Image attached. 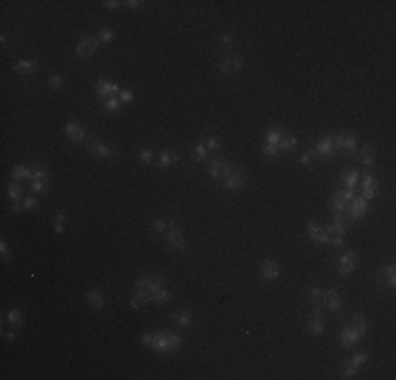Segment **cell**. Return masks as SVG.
Segmentation results:
<instances>
[{"label":"cell","instance_id":"6da1fadb","mask_svg":"<svg viewBox=\"0 0 396 380\" xmlns=\"http://www.w3.org/2000/svg\"><path fill=\"white\" fill-rule=\"evenodd\" d=\"M182 338L173 331H156V334H143L141 336V344L148 349H154L158 353H175L182 347Z\"/></svg>","mask_w":396,"mask_h":380},{"label":"cell","instance_id":"7a4b0ae2","mask_svg":"<svg viewBox=\"0 0 396 380\" xmlns=\"http://www.w3.org/2000/svg\"><path fill=\"white\" fill-rule=\"evenodd\" d=\"M164 285H162V277L158 275V272H143V275H139L137 277V281L133 283V292H146V294H150V300H152V296L158 292V290H162Z\"/></svg>","mask_w":396,"mask_h":380},{"label":"cell","instance_id":"3957f363","mask_svg":"<svg viewBox=\"0 0 396 380\" xmlns=\"http://www.w3.org/2000/svg\"><path fill=\"white\" fill-rule=\"evenodd\" d=\"M85 146H87V150L93 154L95 159H105V161H118V159H121V157H118V150L103 144V139L95 137V135L85 139Z\"/></svg>","mask_w":396,"mask_h":380},{"label":"cell","instance_id":"277c9868","mask_svg":"<svg viewBox=\"0 0 396 380\" xmlns=\"http://www.w3.org/2000/svg\"><path fill=\"white\" fill-rule=\"evenodd\" d=\"M375 283H377L379 290L394 292V288H396V264H394V260H388L386 264H381L375 270Z\"/></svg>","mask_w":396,"mask_h":380},{"label":"cell","instance_id":"5b68a950","mask_svg":"<svg viewBox=\"0 0 396 380\" xmlns=\"http://www.w3.org/2000/svg\"><path fill=\"white\" fill-rule=\"evenodd\" d=\"M166 224H169V230H166V247L173 249V252H184L188 247L186 236L179 228V222L175 218H166Z\"/></svg>","mask_w":396,"mask_h":380},{"label":"cell","instance_id":"8992f818","mask_svg":"<svg viewBox=\"0 0 396 380\" xmlns=\"http://www.w3.org/2000/svg\"><path fill=\"white\" fill-rule=\"evenodd\" d=\"M221 186L225 190H232V193H238V190H243L247 186V175H245V169L241 165H236L230 173H225L221 177Z\"/></svg>","mask_w":396,"mask_h":380},{"label":"cell","instance_id":"52a82bcc","mask_svg":"<svg viewBox=\"0 0 396 380\" xmlns=\"http://www.w3.org/2000/svg\"><path fill=\"white\" fill-rule=\"evenodd\" d=\"M333 148H335V152H350V154H356V150H358V139H356L354 133H348V131L335 133V135H333Z\"/></svg>","mask_w":396,"mask_h":380},{"label":"cell","instance_id":"ba28073f","mask_svg":"<svg viewBox=\"0 0 396 380\" xmlns=\"http://www.w3.org/2000/svg\"><path fill=\"white\" fill-rule=\"evenodd\" d=\"M243 66H245V57L241 55V53H225L223 57H221V62H219V72L221 74H236V72H241L243 70Z\"/></svg>","mask_w":396,"mask_h":380},{"label":"cell","instance_id":"9c48e42d","mask_svg":"<svg viewBox=\"0 0 396 380\" xmlns=\"http://www.w3.org/2000/svg\"><path fill=\"white\" fill-rule=\"evenodd\" d=\"M356 264H358V254L354 252V249H346L344 254H340L335 268H337V272L342 277H348L356 270Z\"/></svg>","mask_w":396,"mask_h":380},{"label":"cell","instance_id":"30bf717a","mask_svg":"<svg viewBox=\"0 0 396 380\" xmlns=\"http://www.w3.org/2000/svg\"><path fill=\"white\" fill-rule=\"evenodd\" d=\"M234 167H236V163H230V161H225V159L215 157V159H211L209 165H207V175L211 177V180H221V177H223L225 173H230Z\"/></svg>","mask_w":396,"mask_h":380},{"label":"cell","instance_id":"8fae6325","mask_svg":"<svg viewBox=\"0 0 396 380\" xmlns=\"http://www.w3.org/2000/svg\"><path fill=\"white\" fill-rule=\"evenodd\" d=\"M356 195H354V190H337L333 197H331V209L335 211V213H342V216H346V211H348V205L352 203V199H354Z\"/></svg>","mask_w":396,"mask_h":380},{"label":"cell","instance_id":"7c38bea8","mask_svg":"<svg viewBox=\"0 0 396 380\" xmlns=\"http://www.w3.org/2000/svg\"><path fill=\"white\" fill-rule=\"evenodd\" d=\"M99 38L97 36H89V34H85V36H80V40L76 42V55L80 59H89L95 51L99 49Z\"/></svg>","mask_w":396,"mask_h":380},{"label":"cell","instance_id":"4fadbf2b","mask_svg":"<svg viewBox=\"0 0 396 380\" xmlns=\"http://www.w3.org/2000/svg\"><path fill=\"white\" fill-rule=\"evenodd\" d=\"M367 211H369V201H367V199H363V197H354V199H352V203L348 205L346 218H348V222H358L361 218H365V216H367Z\"/></svg>","mask_w":396,"mask_h":380},{"label":"cell","instance_id":"5bb4252c","mask_svg":"<svg viewBox=\"0 0 396 380\" xmlns=\"http://www.w3.org/2000/svg\"><path fill=\"white\" fill-rule=\"evenodd\" d=\"M348 218L346 216H342V213H333V216L327 220V226H325V230L329 232V239L331 236H346V232H348Z\"/></svg>","mask_w":396,"mask_h":380},{"label":"cell","instance_id":"9a60e30c","mask_svg":"<svg viewBox=\"0 0 396 380\" xmlns=\"http://www.w3.org/2000/svg\"><path fill=\"white\" fill-rule=\"evenodd\" d=\"M64 131H66V135H68V139L72 141V144H85V139H87L85 129L80 127V123L76 121V118H68L66 125H64Z\"/></svg>","mask_w":396,"mask_h":380},{"label":"cell","instance_id":"2e32d148","mask_svg":"<svg viewBox=\"0 0 396 380\" xmlns=\"http://www.w3.org/2000/svg\"><path fill=\"white\" fill-rule=\"evenodd\" d=\"M308 331H310L312 336H316V338H320L322 334H325V325H322V313H320L318 304L312 306V311L308 315Z\"/></svg>","mask_w":396,"mask_h":380},{"label":"cell","instance_id":"e0dca14e","mask_svg":"<svg viewBox=\"0 0 396 380\" xmlns=\"http://www.w3.org/2000/svg\"><path fill=\"white\" fill-rule=\"evenodd\" d=\"M280 264L276 262V260H266V262L261 264V268H259V279L261 281H266V283H272V281H276L280 277Z\"/></svg>","mask_w":396,"mask_h":380},{"label":"cell","instance_id":"ac0fdd59","mask_svg":"<svg viewBox=\"0 0 396 380\" xmlns=\"http://www.w3.org/2000/svg\"><path fill=\"white\" fill-rule=\"evenodd\" d=\"M38 59L32 57V59H19V62L13 64V72L15 74H21V76H34L36 72H38Z\"/></svg>","mask_w":396,"mask_h":380},{"label":"cell","instance_id":"d6986e66","mask_svg":"<svg viewBox=\"0 0 396 380\" xmlns=\"http://www.w3.org/2000/svg\"><path fill=\"white\" fill-rule=\"evenodd\" d=\"M118 91H121V87H118L116 82L107 80V78H99L97 82H95V93H97V98H103V100L116 98Z\"/></svg>","mask_w":396,"mask_h":380},{"label":"cell","instance_id":"ffe728a7","mask_svg":"<svg viewBox=\"0 0 396 380\" xmlns=\"http://www.w3.org/2000/svg\"><path fill=\"white\" fill-rule=\"evenodd\" d=\"M356 161H358V165H361L363 169H367V171L373 169L375 167V148L365 144L361 150H356Z\"/></svg>","mask_w":396,"mask_h":380},{"label":"cell","instance_id":"44dd1931","mask_svg":"<svg viewBox=\"0 0 396 380\" xmlns=\"http://www.w3.org/2000/svg\"><path fill=\"white\" fill-rule=\"evenodd\" d=\"M312 150H314L316 157H322V159H329L331 154H335V148H333V133H327L322 135L314 146H312Z\"/></svg>","mask_w":396,"mask_h":380},{"label":"cell","instance_id":"7402d4cb","mask_svg":"<svg viewBox=\"0 0 396 380\" xmlns=\"http://www.w3.org/2000/svg\"><path fill=\"white\" fill-rule=\"evenodd\" d=\"M308 236H310V241H314V243L329 245V232L325 230V226H320L314 220L308 222Z\"/></svg>","mask_w":396,"mask_h":380},{"label":"cell","instance_id":"603a6c76","mask_svg":"<svg viewBox=\"0 0 396 380\" xmlns=\"http://www.w3.org/2000/svg\"><path fill=\"white\" fill-rule=\"evenodd\" d=\"M85 300H87V304L93 308V311H103V308H105V296H103V292L99 288L87 290Z\"/></svg>","mask_w":396,"mask_h":380},{"label":"cell","instance_id":"cb8c5ba5","mask_svg":"<svg viewBox=\"0 0 396 380\" xmlns=\"http://www.w3.org/2000/svg\"><path fill=\"white\" fill-rule=\"evenodd\" d=\"M325 308H331L333 313H340L342 311V298H340V292L337 290H327L322 292V302Z\"/></svg>","mask_w":396,"mask_h":380},{"label":"cell","instance_id":"d4e9b609","mask_svg":"<svg viewBox=\"0 0 396 380\" xmlns=\"http://www.w3.org/2000/svg\"><path fill=\"white\" fill-rule=\"evenodd\" d=\"M358 184V169H344L340 175V188L342 190H354Z\"/></svg>","mask_w":396,"mask_h":380},{"label":"cell","instance_id":"484cf974","mask_svg":"<svg viewBox=\"0 0 396 380\" xmlns=\"http://www.w3.org/2000/svg\"><path fill=\"white\" fill-rule=\"evenodd\" d=\"M375 195H377V177L373 173H365V177H363V195L361 197L371 201V199H375Z\"/></svg>","mask_w":396,"mask_h":380},{"label":"cell","instance_id":"4316f807","mask_svg":"<svg viewBox=\"0 0 396 380\" xmlns=\"http://www.w3.org/2000/svg\"><path fill=\"white\" fill-rule=\"evenodd\" d=\"M358 342H361V338H358V334H356V331L350 325L340 329V344H342L344 349H352V347H356Z\"/></svg>","mask_w":396,"mask_h":380},{"label":"cell","instance_id":"83f0119b","mask_svg":"<svg viewBox=\"0 0 396 380\" xmlns=\"http://www.w3.org/2000/svg\"><path fill=\"white\" fill-rule=\"evenodd\" d=\"M177 161H179V152L173 150V148H166V150H162V152L158 154V167H160V169H169V167H173Z\"/></svg>","mask_w":396,"mask_h":380},{"label":"cell","instance_id":"f1b7e54d","mask_svg":"<svg viewBox=\"0 0 396 380\" xmlns=\"http://www.w3.org/2000/svg\"><path fill=\"white\" fill-rule=\"evenodd\" d=\"M350 327L358 334V338H365L367 336V331H369V321H367V317L365 315H361V313H356L354 317H352V321H350Z\"/></svg>","mask_w":396,"mask_h":380},{"label":"cell","instance_id":"f546056e","mask_svg":"<svg viewBox=\"0 0 396 380\" xmlns=\"http://www.w3.org/2000/svg\"><path fill=\"white\" fill-rule=\"evenodd\" d=\"M171 319L179 325V327H190L192 325V319H194V315H192L190 308H179V311H175L171 315Z\"/></svg>","mask_w":396,"mask_h":380},{"label":"cell","instance_id":"4dcf8cb0","mask_svg":"<svg viewBox=\"0 0 396 380\" xmlns=\"http://www.w3.org/2000/svg\"><path fill=\"white\" fill-rule=\"evenodd\" d=\"M299 144V137L295 133H282V139L278 141V152H293Z\"/></svg>","mask_w":396,"mask_h":380},{"label":"cell","instance_id":"1f68e13d","mask_svg":"<svg viewBox=\"0 0 396 380\" xmlns=\"http://www.w3.org/2000/svg\"><path fill=\"white\" fill-rule=\"evenodd\" d=\"M30 169H32L30 180H49V167H46L42 161H34L30 165Z\"/></svg>","mask_w":396,"mask_h":380},{"label":"cell","instance_id":"d6a6232c","mask_svg":"<svg viewBox=\"0 0 396 380\" xmlns=\"http://www.w3.org/2000/svg\"><path fill=\"white\" fill-rule=\"evenodd\" d=\"M207 154H209L207 146L202 144V141H196V144L190 148V161L192 163H202V161L207 159Z\"/></svg>","mask_w":396,"mask_h":380},{"label":"cell","instance_id":"836d02e7","mask_svg":"<svg viewBox=\"0 0 396 380\" xmlns=\"http://www.w3.org/2000/svg\"><path fill=\"white\" fill-rule=\"evenodd\" d=\"M11 177H13L15 182H19V180H30L32 177V169H30V165H13L11 167Z\"/></svg>","mask_w":396,"mask_h":380},{"label":"cell","instance_id":"e575fe53","mask_svg":"<svg viewBox=\"0 0 396 380\" xmlns=\"http://www.w3.org/2000/svg\"><path fill=\"white\" fill-rule=\"evenodd\" d=\"M129 304H131V308H141L143 304H152L150 294H146V292H133V294H131V298H129Z\"/></svg>","mask_w":396,"mask_h":380},{"label":"cell","instance_id":"d590c367","mask_svg":"<svg viewBox=\"0 0 396 380\" xmlns=\"http://www.w3.org/2000/svg\"><path fill=\"white\" fill-rule=\"evenodd\" d=\"M7 321H9V325L13 327V329H19V327H23V315H21V311L19 308H9V313H7Z\"/></svg>","mask_w":396,"mask_h":380},{"label":"cell","instance_id":"8d00e7d4","mask_svg":"<svg viewBox=\"0 0 396 380\" xmlns=\"http://www.w3.org/2000/svg\"><path fill=\"white\" fill-rule=\"evenodd\" d=\"M7 195H9V199L13 201V203H21V199H23V188H21V184L19 182H9L7 184Z\"/></svg>","mask_w":396,"mask_h":380},{"label":"cell","instance_id":"74e56055","mask_svg":"<svg viewBox=\"0 0 396 380\" xmlns=\"http://www.w3.org/2000/svg\"><path fill=\"white\" fill-rule=\"evenodd\" d=\"M103 112L105 114H118L123 110V104H121V100H118V95L116 98H107V100H103Z\"/></svg>","mask_w":396,"mask_h":380},{"label":"cell","instance_id":"f35d334b","mask_svg":"<svg viewBox=\"0 0 396 380\" xmlns=\"http://www.w3.org/2000/svg\"><path fill=\"white\" fill-rule=\"evenodd\" d=\"M171 298H173V292H171L169 288H162V290H158V292L152 296V304L162 306V304H166V302H171Z\"/></svg>","mask_w":396,"mask_h":380},{"label":"cell","instance_id":"ab89813d","mask_svg":"<svg viewBox=\"0 0 396 380\" xmlns=\"http://www.w3.org/2000/svg\"><path fill=\"white\" fill-rule=\"evenodd\" d=\"M97 38H99L101 44H112L114 38H116V32H114L110 26H101V28L97 30Z\"/></svg>","mask_w":396,"mask_h":380},{"label":"cell","instance_id":"60d3db41","mask_svg":"<svg viewBox=\"0 0 396 380\" xmlns=\"http://www.w3.org/2000/svg\"><path fill=\"white\" fill-rule=\"evenodd\" d=\"M150 228L156 236H164V232L169 230V224H166V218H154L150 222Z\"/></svg>","mask_w":396,"mask_h":380},{"label":"cell","instance_id":"b9f144b4","mask_svg":"<svg viewBox=\"0 0 396 380\" xmlns=\"http://www.w3.org/2000/svg\"><path fill=\"white\" fill-rule=\"evenodd\" d=\"M202 144L207 146L209 152H219L221 146H223V141H221V135H209V137L202 139Z\"/></svg>","mask_w":396,"mask_h":380},{"label":"cell","instance_id":"7bdbcfd3","mask_svg":"<svg viewBox=\"0 0 396 380\" xmlns=\"http://www.w3.org/2000/svg\"><path fill=\"white\" fill-rule=\"evenodd\" d=\"M369 359H371V357H369L367 353H352V355H350V359H348V361H350V363L356 367V370L361 372V367H365V365L369 363Z\"/></svg>","mask_w":396,"mask_h":380},{"label":"cell","instance_id":"ee69618b","mask_svg":"<svg viewBox=\"0 0 396 380\" xmlns=\"http://www.w3.org/2000/svg\"><path fill=\"white\" fill-rule=\"evenodd\" d=\"M46 82H49V89H51V91L59 93V91L66 87V76H62V74H51Z\"/></svg>","mask_w":396,"mask_h":380},{"label":"cell","instance_id":"f6af8a7d","mask_svg":"<svg viewBox=\"0 0 396 380\" xmlns=\"http://www.w3.org/2000/svg\"><path fill=\"white\" fill-rule=\"evenodd\" d=\"M356 374H358V370L348 359H344L340 363V378H354Z\"/></svg>","mask_w":396,"mask_h":380},{"label":"cell","instance_id":"bcb514c9","mask_svg":"<svg viewBox=\"0 0 396 380\" xmlns=\"http://www.w3.org/2000/svg\"><path fill=\"white\" fill-rule=\"evenodd\" d=\"M282 129H278V127H272V129H268L266 131V144H274V146H278V141L282 139Z\"/></svg>","mask_w":396,"mask_h":380},{"label":"cell","instance_id":"7dc6e473","mask_svg":"<svg viewBox=\"0 0 396 380\" xmlns=\"http://www.w3.org/2000/svg\"><path fill=\"white\" fill-rule=\"evenodd\" d=\"M314 161H316V154H314V150H312V146L299 154V165H304V167H310Z\"/></svg>","mask_w":396,"mask_h":380},{"label":"cell","instance_id":"c3c4849f","mask_svg":"<svg viewBox=\"0 0 396 380\" xmlns=\"http://www.w3.org/2000/svg\"><path fill=\"white\" fill-rule=\"evenodd\" d=\"M219 46L225 51V53H232V46H234V34H230V32H225V34H221V38H219Z\"/></svg>","mask_w":396,"mask_h":380},{"label":"cell","instance_id":"681fc988","mask_svg":"<svg viewBox=\"0 0 396 380\" xmlns=\"http://www.w3.org/2000/svg\"><path fill=\"white\" fill-rule=\"evenodd\" d=\"M308 302H310L312 306H314V304H320V302H322V290L316 288V285H314V288H310V290H308Z\"/></svg>","mask_w":396,"mask_h":380},{"label":"cell","instance_id":"f907efd6","mask_svg":"<svg viewBox=\"0 0 396 380\" xmlns=\"http://www.w3.org/2000/svg\"><path fill=\"white\" fill-rule=\"evenodd\" d=\"M137 161H139L141 165H150V163L154 161V152H152L150 148H141V150L137 152Z\"/></svg>","mask_w":396,"mask_h":380},{"label":"cell","instance_id":"816d5d0a","mask_svg":"<svg viewBox=\"0 0 396 380\" xmlns=\"http://www.w3.org/2000/svg\"><path fill=\"white\" fill-rule=\"evenodd\" d=\"M66 220H68V218H66V213H64V211H59V213H57V218H55V226H53L57 234H64V230H66Z\"/></svg>","mask_w":396,"mask_h":380},{"label":"cell","instance_id":"f5cc1de1","mask_svg":"<svg viewBox=\"0 0 396 380\" xmlns=\"http://www.w3.org/2000/svg\"><path fill=\"white\" fill-rule=\"evenodd\" d=\"M32 182V193H46L49 190V180H30Z\"/></svg>","mask_w":396,"mask_h":380},{"label":"cell","instance_id":"db71d44e","mask_svg":"<svg viewBox=\"0 0 396 380\" xmlns=\"http://www.w3.org/2000/svg\"><path fill=\"white\" fill-rule=\"evenodd\" d=\"M118 100H121L123 106L125 104H131V102L135 100V93L131 91V89H121V91H118Z\"/></svg>","mask_w":396,"mask_h":380},{"label":"cell","instance_id":"11a10c76","mask_svg":"<svg viewBox=\"0 0 396 380\" xmlns=\"http://www.w3.org/2000/svg\"><path fill=\"white\" fill-rule=\"evenodd\" d=\"M38 207H40V203H38V199H36L34 195H30V197L23 199V209H28V211H36Z\"/></svg>","mask_w":396,"mask_h":380},{"label":"cell","instance_id":"9f6ffc18","mask_svg":"<svg viewBox=\"0 0 396 380\" xmlns=\"http://www.w3.org/2000/svg\"><path fill=\"white\" fill-rule=\"evenodd\" d=\"M261 154H263V157H276V154H278V146H274V144H263Z\"/></svg>","mask_w":396,"mask_h":380},{"label":"cell","instance_id":"6f0895ef","mask_svg":"<svg viewBox=\"0 0 396 380\" xmlns=\"http://www.w3.org/2000/svg\"><path fill=\"white\" fill-rule=\"evenodd\" d=\"M0 254H3V262H9L11 260V252H9V243L3 239L0 241Z\"/></svg>","mask_w":396,"mask_h":380},{"label":"cell","instance_id":"680465c9","mask_svg":"<svg viewBox=\"0 0 396 380\" xmlns=\"http://www.w3.org/2000/svg\"><path fill=\"white\" fill-rule=\"evenodd\" d=\"M121 5H123V3H118V0H105V3H103V9H107V11H116Z\"/></svg>","mask_w":396,"mask_h":380},{"label":"cell","instance_id":"91938a15","mask_svg":"<svg viewBox=\"0 0 396 380\" xmlns=\"http://www.w3.org/2000/svg\"><path fill=\"white\" fill-rule=\"evenodd\" d=\"M123 5H127L129 9H139L143 3H141V0H127V3H123Z\"/></svg>","mask_w":396,"mask_h":380},{"label":"cell","instance_id":"94428289","mask_svg":"<svg viewBox=\"0 0 396 380\" xmlns=\"http://www.w3.org/2000/svg\"><path fill=\"white\" fill-rule=\"evenodd\" d=\"M11 211H13V213H21L23 211V203H13V205H11Z\"/></svg>","mask_w":396,"mask_h":380},{"label":"cell","instance_id":"6125c7cd","mask_svg":"<svg viewBox=\"0 0 396 380\" xmlns=\"http://www.w3.org/2000/svg\"><path fill=\"white\" fill-rule=\"evenodd\" d=\"M3 336L7 338V340H11V342H13L17 336H15V331H3Z\"/></svg>","mask_w":396,"mask_h":380},{"label":"cell","instance_id":"be15d7a7","mask_svg":"<svg viewBox=\"0 0 396 380\" xmlns=\"http://www.w3.org/2000/svg\"><path fill=\"white\" fill-rule=\"evenodd\" d=\"M7 40H9V36H7V34H3V36H0V42L7 44Z\"/></svg>","mask_w":396,"mask_h":380}]
</instances>
